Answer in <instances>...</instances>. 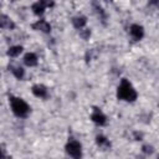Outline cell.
I'll return each mask as SVG.
<instances>
[{
  "mask_svg": "<svg viewBox=\"0 0 159 159\" xmlns=\"http://www.w3.org/2000/svg\"><path fill=\"white\" fill-rule=\"evenodd\" d=\"M149 2H150V4H153V5H157V4H158V0H150Z\"/></svg>",
  "mask_w": 159,
  "mask_h": 159,
  "instance_id": "obj_18",
  "label": "cell"
},
{
  "mask_svg": "<svg viewBox=\"0 0 159 159\" xmlns=\"http://www.w3.org/2000/svg\"><path fill=\"white\" fill-rule=\"evenodd\" d=\"M11 73L14 75L15 78L17 80H22L25 77V70L20 66H15V67H11Z\"/></svg>",
  "mask_w": 159,
  "mask_h": 159,
  "instance_id": "obj_14",
  "label": "cell"
},
{
  "mask_svg": "<svg viewBox=\"0 0 159 159\" xmlns=\"http://www.w3.org/2000/svg\"><path fill=\"white\" fill-rule=\"evenodd\" d=\"M43 2L46 4L47 7H52V6L55 5V1H53V0H43Z\"/></svg>",
  "mask_w": 159,
  "mask_h": 159,
  "instance_id": "obj_17",
  "label": "cell"
},
{
  "mask_svg": "<svg viewBox=\"0 0 159 159\" xmlns=\"http://www.w3.org/2000/svg\"><path fill=\"white\" fill-rule=\"evenodd\" d=\"M4 157V153H2V150H1V148H0V158H2Z\"/></svg>",
  "mask_w": 159,
  "mask_h": 159,
  "instance_id": "obj_19",
  "label": "cell"
},
{
  "mask_svg": "<svg viewBox=\"0 0 159 159\" xmlns=\"http://www.w3.org/2000/svg\"><path fill=\"white\" fill-rule=\"evenodd\" d=\"M31 92H32V94H34L35 97H37V98H46L47 94H48V91H47L46 86L40 84V83L34 84L32 88H31Z\"/></svg>",
  "mask_w": 159,
  "mask_h": 159,
  "instance_id": "obj_7",
  "label": "cell"
},
{
  "mask_svg": "<svg viewBox=\"0 0 159 159\" xmlns=\"http://www.w3.org/2000/svg\"><path fill=\"white\" fill-rule=\"evenodd\" d=\"M143 152H144L145 154H152L154 150H153V147H152V145H144V147H143Z\"/></svg>",
  "mask_w": 159,
  "mask_h": 159,
  "instance_id": "obj_16",
  "label": "cell"
},
{
  "mask_svg": "<svg viewBox=\"0 0 159 159\" xmlns=\"http://www.w3.org/2000/svg\"><path fill=\"white\" fill-rule=\"evenodd\" d=\"M22 52V46H20V45H16V46H11V47H9V50H7V56L9 57H17V56H20V53Z\"/></svg>",
  "mask_w": 159,
  "mask_h": 159,
  "instance_id": "obj_13",
  "label": "cell"
},
{
  "mask_svg": "<svg viewBox=\"0 0 159 159\" xmlns=\"http://www.w3.org/2000/svg\"><path fill=\"white\" fill-rule=\"evenodd\" d=\"M137 97H138V93L133 87V84L128 80L123 78L117 88V98L125 102H134Z\"/></svg>",
  "mask_w": 159,
  "mask_h": 159,
  "instance_id": "obj_1",
  "label": "cell"
},
{
  "mask_svg": "<svg viewBox=\"0 0 159 159\" xmlns=\"http://www.w3.org/2000/svg\"><path fill=\"white\" fill-rule=\"evenodd\" d=\"M32 29L43 34H50L51 32V25L45 20V19H40L37 20L35 24H32Z\"/></svg>",
  "mask_w": 159,
  "mask_h": 159,
  "instance_id": "obj_6",
  "label": "cell"
},
{
  "mask_svg": "<svg viewBox=\"0 0 159 159\" xmlns=\"http://www.w3.org/2000/svg\"><path fill=\"white\" fill-rule=\"evenodd\" d=\"M39 62V58L36 56V53L34 52H27L25 56H24V63L27 66V67H35Z\"/></svg>",
  "mask_w": 159,
  "mask_h": 159,
  "instance_id": "obj_10",
  "label": "cell"
},
{
  "mask_svg": "<svg viewBox=\"0 0 159 159\" xmlns=\"http://www.w3.org/2000/svg\"><path fill=\"white\" fill-rule=\"evenodd\" d=\"M72 24H73V26H75L77 30H81V29H83V27L86 26L87 19H86L84 16H82V15H77V16H75V17L72 19Z\"/></svg>",
  "mask_w": 159,
  "mask_h": 159,
  "instance_id": "obj_11",
  "label": "cell"
},
{
  "mask_svg": "<svg viewBox=\"0 0 159 159\" xmlns=\"http://www.w3.org/2000/svg\"><path fill=\"white\" fill-rule=\"evenodd\" d=\"M0 29L14 30L15 29V24L7 15H0Z\"/></svg>",
  "mask_w": 159,
  "mask_h": 159,
  "instance_id": "obj_9",
  "label": "cell"
},
{
  "mask_svg": "<svg viewBox=\"0 0 159 159\" xmlns=\"http://www.w3.org/2000/svg\"><path fill=\"white\" fill-rule=\"evenodd\" d=\"M65 152L71 158H81L82 157V144L76 139H70L65 145Z\"/></svg>",
  "mask_w": 159,
  "mask_h": 159,
  "instance_id": "obj_3",
  "label": "cell"
},
{
  "mask_svg": "<svg viewBox=\"0 0 159 159\" xmlns=\"http://www.w3.org/2000/svg\"><path fill=\"white\" fill-rule=\"evenodd\" d=\"M46 4L43 2V0H37L36 2H34L32 4V6H31V10H32V12L36 15V16H42L43 15V12H45V10H46Z\"/></svg>",
  "mask_w": 159,
  "mask_h": 159,
  "instance_id": "obj_8",
  "label": "cell"
},
{
  "mask_svg": "<svg viewBox=\"0 0 159 159\" xmlns=\"http://www.w3.org/2000/svg\"><path fill=\"white\" fill-rule=\"evenodd\" d=\"M10 107H11V111L12 113L19 117V118H25L29 116L31 108L30 106L27 104L26 101H24L22 98L20 97H11L10 98Z\"/></svg>",
  "mask_w": 159,
  "mask_h": 159,
  "instance_id": "obj_2",
  "label": "cell"
},
{
  "mask_svg": "<svg viewBox=\"0 0 159 159\" xmlns=\"http://www.w3.org/2000/svg\"><path fill=\"white\" fill-rule=\"evenodd\" d=\"M91 120H92L94 124L99 125V127L107 124V117H106V114H104L101 109H98V108H94V109H93V112H92V114H91Z\"/></svg>",
  "mask_w": 159,
  "mask_h": 159,
  "instance_id": "obj_5",
  "label": "cell"
},
{
  "mask_svg": "<svg viewBox=\"0 0 159 159\" xmlns=\"http://www.w3.org/2000/svg\"><path fill=\"white\" fill-rule=\"evenodd\" d=\"M96 143L99 148L102 149H108L111 147V142L104 137V135H97L96 137Z\"/></svg>",
  "mask_w": 159,
  "mask_h": 159,
  "instance_id": "obj_12",
  "label": "cell"
},
{
  "mask_svg": "<svg viewBox=\"0 0 159 159\" xmlns=\"http://www.w3.org/2000/svg\"><path fill=\"white\" fill-rule=\"evenodd\" d=\"M80 35H81L84 40H87V39L91 36V31H89L88 29H84V27H83V29H81V30H80Z\"/></svg>",
  "mask_w": 159,
  "mask_h": 159,
  "instance_id": "obj_15",
  "label": "cell"
},
{
  "mask_svg": "<svg viewBox=\"0 0 159 159\" xmlns=\"http://www.w3.org/2000/svg\"><path fill=\"white\" fill-rule=\"evenodd\" d=\"M129 35L134 41H140L144 37V27L139 24H132L129 27Z\"/></svg>",
  "mask_w": 159,
  "mask_h": 159,
  "instance_id": "obj_4",
  "label": "cell"
}]
</instances>
